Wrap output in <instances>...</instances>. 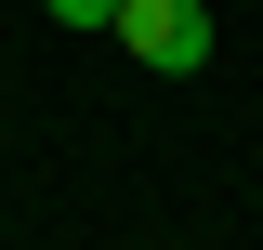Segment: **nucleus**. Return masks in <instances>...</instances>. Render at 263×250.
<instances>
[{"label": "nucleus", "instance_id": "f257e3e1", "mask_svg": "<svg viewBox=\"0 0 263 250\" xmlns=\"http://www.w3.org/2000/svg\"><path fill=\"white\" fill-rule=\"evenodd\" d=\"M119 40L132 66H158V79H197V66H211V0H119Z\"/></svg>", "mask_w": 263, "mask_h": 250}, {"label": "nucleus", "instance_id": "f03ea898", "mask_svg": "<svg viewBox=\"0 0 263 250\" xmlns=\"http://www.w3.org/2000/svg\"><path fill=\"white\" fill-rule=\"evenodd\" d=\"M53 27H119V0H40Z\"/></svg>", "mask_w": 263, "mask_h": 250}]
</instances>
